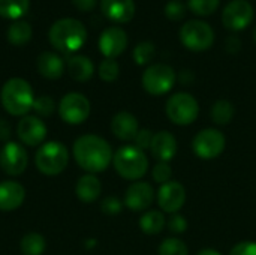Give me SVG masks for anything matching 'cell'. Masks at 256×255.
<instances>
[{
	"label": "cell",
	"mask_w": 256,
	"mask_h": 255,
	"mask_svg": "<svg viewBox=\"0 0 256 255\" xmlns=\"http://www.w3.org/2000/svg\"><path fill=\"white\" fill-rule=\"evenodd\" d=\"M74 159L88 174L100 173L112 162V150L106 140L94 134H86L74 143Z\"/></svg>",
	"instance_id": "cell-1"
},
{
	"label": "cell",
	"mask_w": 256,
	"mask_h": 255,
	"mask_svg": "<svg viewBox=\"0 0 256 255\" xmlns=\"http://www.w3.org/2000/svg\"><path fill=\"white\" fill-rule=\"evenodd\" d=\"M48 39L56 50L70 54L86 44L87 30L86 26L75 18H62L50 27Z\"/></svg>",
	"instance_id": "cell-2"
},
{
	"label": "cell",
	"mask_w": 256,
	"mask_h": 255,
	"mask_svg": "<svg viewBox=\"0 0 256 255\" xmlns=\"http://www.w3.org/2000/svg\"><path fill=\"white\" fill-rule=\"evenodd\" d=\"M2 104L4 110L10 116H27L30 110H33L34 95L32 86L22 78H10L8 80L0 93Z\"/></svg>",
	"instance_id": "cell-3"
},
{
	"label": "cell",
	"mask_w": 256,
	"mask_h": 255,
	"mask_svg": "<svg viewBox=\"0 0 256 255\" xmlns=\"http://www.w3.org/2000/svg\"><path fill=\"white\" fill-rule=\"evenodd\" d=\"M112 165L116 171L128 180L141 179L148 170V159L144 150L134 146L120 147L112 156Z\"/></svg>",
	"instance_id": "cell-4"
},
{
	"label": "cell",
	"mask_w": 256,
	"mask_h": 255,
	"mask_svg": "<svg viewBox=\"0 0 256 255\" xmlns=\"http://www.w3.org/2000/svg\"><path fill=\"white\" fill-rule=\"evenodd\" d=\"M69 164V152L63 143L48 141L39 146L34 165L45 176H57L64 171Z\"/></svg>",
	"instance_id": "cell-5"
},
{
	"label": "cell",
	"mask_w": 256,
	"mask_h": 255,
	"mask_svg": "<svg viewBox=\"0 0 256 255\" xmlns=\"http://www.w3.org/2000/svg\"><path fill=\"white\" fill-rule=\"evenodd\" d=\"M165 111L168 119L178 125V126H186L195 122L200 113V105L198 101L186 92H178L174 93L165 105Z\"/></svg>",
	"instance_id": "cell-6"
},
{
	"label": "cell",
	"mask_w": 256,
	"mask_h": 255,
	"mask_svg": "<svg viewBox=\"0 0 256 255\" xmlns=\"http://www.w3.org/2000/svg\"><path fill=\"white\" fill-rule=\"evenodd\" d=\"M180 41L192 51H204L213 45L214 30L202 20H188L180 29Z\"/></svg>",
	"instance_id": "cell-7"
},
{
	"label": "cell",
	"mask_w": 256,
	"mask_h": 255,
	"mask_svg": "<svg viewBox=\"0 0 256 255\" xmlns=\"http://www.w3.org/2000/svg\"><path fill=\"white\" fill-rule=\"evenodd\" d=\"M176 83V71L166 63L150 65L142 74V87L150 95H164L172 89Z\"/></svg>",
	"instance_id": "cell-8"
},
{
	"label": "cell",
	"mask_w": 256,
	"mask_h": 255,
	"mask_svg": "<svg viewBox=\"0 0 256 255\" xmlns=\"http://www.w3.org/2000/svg\"><path fill=\"white\" fill-rule=\"evenodd\" d=\"M226 146L225 135L214 129V128H207L200 131L194 141H192V149L196 156L201 159H214L218 158Z\"/></svg>",
	"instance_id": "cell-9"
},
{
	"label": "cell",
	"mask_w": 256,
	"mask_h": 255,
	"mask_svg": "<svg viewBox=\"0 0 256 255\" xmlns=\"http://www.w3.org/2000/svg\"><path fill=\"white\" fill-rule=\"evenodd\" d=\"M58 114L69 125H80L90 116V102L82 93L70 92L60 99Z\"/></svg>",
	"instance_id": "cell-10"
},
{
	"label": "cell",
	"mask_w": 256,
	"mask_h": 255,
	"mask_svg": "<svg viewBox=\"0 0 256 255\" xmlns=\"http://www.w3.org/2000/svg\"><path fill=\"white\" fill-rule=\"evenodd\" d=\"M254 20V6L248 0H231L222 11V21L230 30H242Z\"/></svg>",
	"instance_id": "cell-11"
},
{
	"label": "cell",
	"mask_w": 256,
	"mask_h": 255,
	"mask_svg": "<svg viewBox=\"0 0 256 255\" xmlns=\"http://www.w3.org/2000/svg\"><path fill=\"white\" fill-rule=\"evenodd\" d=\"M28 164L26 149L15 143L8 141L0 150V167L9 176H20L26 171Z\"/></svg>",
	"instance_id": "cell-12"
},
{
	"label": "cell",
	"mask_w": 256,
	"mask_h": 255,
	"mask_svg": "<svg viewBox=\"0 0 256 255\" xmlns=\"http://www.w3.org/2000/svg\"><path fill=\"white\" fill-rule=\"evenodd\" d=\"M46 126L38 116H24L16 126V135L20 141L28 147L44 144L46 137Z\"/></svg>",
	"instance_id": "cell-13"
},
{
	"label": "cell",
	"mask_w": 256,
	"mask_h": 255,
	"mask_svg": "<svg viewBox=\"0 0 256 255\" xmlns=\"http://www.w3.org/2000/svg\"><path fill=\"white\" fill-rule=\"evenodd\" d=\"M158 203L166 213H177L186 203V189L178 182H168L160 185L158 191Z\"/></svg>",
	"instance_id": "cell-14"
},
{
	"label": "cell",
	"mask_w": 256,
	"mask_h": 255,
	"mask_svg": "<svg viewBox=\"0 0 256 255\" xmlns=\"http://www.w3.org/2000/svg\"><path fill=\"white\" fill-rule=\"evenodd\" d=\"M128 47V35L120 27H108L99 36V50L105 59H116Z\"/></svg>",
	"instance_id": "cell-15"
},
{
	"label": "cell",
	"mask_w": 256,
	"mask_h": 255,
	"mask_svg": "<svg viewBox=\"0 0 256 255\" xmlns=\"http://www.w3.org/2000/svg\"><path fill=\"white\" fill-rule=\"evenodd\" d=\"M153 201L154 191L147 182H134L124 194V204L134 212L147 210L153 204Z\"/></svg>",
	"instance_id": "cell-16"
},
{
	"label": "cell",
	"mask_w": 256,
	"mask_h": 255,
	"mask_svg": "<svg viewBox=\"0 0 256 255\" xmlns=\"http://www.w3.org/2000/svg\"><path fill=\"white\" fill-rule=\"evenodd\" d=\"M150 152L159 162H170L177 153L176 137L168 131H160L153 134Z\"/></svg>",
	"instance_id": "cell-17"
},
{
	"label": "cell",
	"mask_w": 256,
	"mask_h": 255,
	"mask_svg": "<svg viewBox=\"0 0 256 255\" xmlns=\"http://www.w3.org/2000/svg\"><path fill=\"white\" fill-rule=\"evenodd\" d=\"M26 198V189L21 183L4 180L0 183V210L10 212L18 209Z\"/></svg>",
	"instance_id": "cell-18"
},
{
	"label": "cell",
	"mask_w": 256,
	"mask_h": 255,
	"mask_svg": "<svg viewBox=\"0 0 256 255\" xmlns=\"http://www.w3.org/2000/svg\"><path fill=\"white\" fill-rule=\"evenodd\" d=\"M104 15L116 23H128L135 15L134 0H100Z\"/></svg>",
	"instance_id": "cell-19"
},
{
	"label": "cell",
	"mask_w": 256,
	"mask_h": 255,
	"mask_svg": "<svg viewBox=\"0 0 256 255\" xmlns=\"http://www.w3.org/2000/svg\"><path fill=\"white\" fill-rule=\"evenodd\" d=\"M111 131L118 140H123V141L135 140L140 131L138 120L129 111H118L111 120Z\"/></svg>",
	"instance_id": "cell-20"
},
{
	"label": "cell",
	"mask_w": 256,
	"mask_h": 255,
	"mask_svg": "<svg viewBox=\"0 0 256 255\" xmlns=\"http://www.w3.org/2000/svg\"><path fill=\"white\" fill-rule=\"evenodd\" d=\"M36 66L38 71L42 77L48 78V80H57L63 75L64 71V62L63 59L52 53V51H44L38 56L36 60Z\"/></svg>",
	"instance_id": "cell-21"
},
{
	"label": "cell",
	"mask_w": 256,
	"mask_h": 255,
	"mask_svg": "<svg viewBox=\"0 0 256 255\" xmlns=\"http://www.w3.org/2000/svg\"><path fill=\"white\" fill-rule=\"evenodd\" d=\"M102 192V185L94 174H84L78 179L75 186V194L82 203H93L99 198Z\"/></svg>",
	"instance_id": "cell-22"
},
{
	"label": "cell",
	"mask_w": 256,
	"mask_h": 255,
	"mask_svg": "<svg viewBox=\"0 0 256 255\" xmlns=\"http://www.w3.org/2000/svg\"><path fill=\"white\" fill-rule=\"evenodd\" d=\"M66 68L69 75L75 80V81H87L92 78L93 72H94V66L93 62L81 54L76 56H70L68 57L66 62Z\"/></svg>",
	"instance_id": "cell-23"
},
{
	"label": "cell",
	"mask_w": 256,
	"mask_h": 255,
	"mask_svg": "<svg viewBox=\"0 0 256 255\" xmlns=\"http://www.w3.org/2000/svg\"><path fill=\"white\" fill-rule=\"evenodd\" d=\"M32 26L24 21V20H15L10 23V26L8 27V41L12 44V45H16V47H21V45H26L30 39H32Z\"/></svg>",
	"instance_id": "cell-24"
},
{
	"label": "cell",
	"mask_w": 256,
	"mask_h": 255,
	"mask_svg": "<svg viewBox=\"0 0 256 255\" xmlns=\"http://www.w3.org/2000/svg\"><path fill=\"white\" fill-rule=\"evenodd\" d=\"M140 227L146 234H159L166 227V219L159 210H148L140 219Z\"/></svg>",
	"instance_id": "cell-25"
},
{
	"label": "cell",
	"mask_w": 256,
	"mask_h": 255,
	"mask_svg": "<svg viewBox=\"0 0 256 255\" xmlns=\"http://www.w3.org/2000/svg\"><path fill=\"white\" fill-rule=\"evenodd\" d=\"M28 0H0V17L8 20H21L28 11Z\"/></svg>",
	"instance_id": "cell-26"
},
{
	"label": "cell",
	"mask_w": 256,
	"mask_h": 255,
	"mask_svg": "<svg viewBox=\"0 0 256 255\" xmlns=\"http://www.w3.org/2000/svg\"><path fill=\"white\" fill-rule=\"evenodd\" d=\"M46 248V240L39 233H27L20 243L22 255H42Z\"/></svg>",
	"instance_id": "cell-27"
},
{
	"label": "cell",
	"mask_w": 256,
	"mask_h": 255,
	"mask_svg": "<svg viewBox=\"0 0 256 255\" xmlns=\"http://www.w3.org/2000/svg\"><path fill=\"white\" fill-rule=\"evenodd\" d=\"M234 117V105L228 99H219L212 107V119L216 125H228Z\"/></svg>",
	"instance_id": "cell-28"
},
{
	"label": "cell",
	"mask_w": 256,
	"mask_h": 255,
	"mask_svg": "<svg viewBox=\"0 0 256 255\" xmlns=\"http://www.w3.org/2000/svg\"><path fill=\"white\" fill-rule=\"evenodd\" d=\"M154 54H156V47L152 41H141L134 48V60L138 65H147L148 62L153 60Z\"/></svg>",
	"instance_id": "cell-29"
},
{
	"label": "cell",
	"mask_w": 256,
	"mask_h": 255,
	"mask_svg": "<svg viewBox=\"0 0 256 255\" xmlns=\"http://www.w3.org/2000/svg\"><path fill=\"white\" fill-rule=\"evenodd\" d=\"M159 255H189L186 243L177 237L165 239L159 246Z\"/></svg>",
	"instance_id": "cell-30"
},
{
	"label": "cell",
	"mask_w": 256,
	"mask_h": 255,
	"mask_svg": "<svg viewBox=\"0 0 256 255\" xmlns=\"http://www.w3.org/2000/svg\"><path fill=\"white\" fill-rule=\"evenodd\" d=\"M118 74H120V66L116 62V59H104L100 62V65H99V77L104 81H106V83L116 81Z\"/></svg>",
	"instance_id": "cell-31"
},
{
	"label": "cell",
	"mask_w": 256,
	"mask_h": 255,
	"mask_svg": "<svg viewBox=\"0 0 256 255\" xmlns=\"http://www.w3.org/2000/svg\"><path fill=\"white\" fill-rule=\"evenodd\" d=\"M54 108H56V102L51 96L48 95H42L39 98L34 99V104H33V110L38 116H42V117H48L54 113Z\"/></svg>",
	"instance_id": "cell-32"
},
{
	"label": "cell",
	"mask_w": 256,
	"mask_h": 255,
	"mask_svg": "<svg viewBox=\"0 0 256 255\" xmlns=\"http://www.w3.org/2000/svg\"><path fill=\"white\" fill-rule=\"evenodd\" d=\"M220 0H189V8L198 15H208L213 14L219 8Z\"/></svg>",
	"instance_id": "cell-33"
},
{
	"label": "cell",
	"mask_w": 256,
	"mask_h": 255,
	"mask_svg": "<svg viewBox=\"0 0 256 255\" xmlns=\"http://www.w3.org/2000/svg\"><path fill=\"white\" fill-rule=\"evenodd\" d=\"M165 15L170 20H172V21L183 20V17L186 15V6H184V3H182L180 0H170L165 5Z\"/></svg>",
	"instance_id": "cell-34"
},
{
	"label": "cell",
	"mask_w": 256,
	"mask_h": 255,
	"mask_svg": "<svg viewBox=\"0 0 256 255\" xmlns=\"http://www.w3.org/2000/svg\"><path fill=\"white\" fill-rule=\"evenodd\" d=\"M171 176H172V170L170 162H158L156 167L153 168V179L159 185L171 182Z\"/></svg>",
	"instance_id": "cell-35"
},
{
	"label": "cell",
	"mask_w": 256,
	"mask_h": 255,
	"mask_svg": "<svg viewBox=\"0 0 256 255\" xmlns=\"http://www.w3.org/2000/svg\"><path fill=\"white\" fill-rule=\"evenodd\" d=\"M166 227L170 228L171 233L174 234H182L188 230V221L184 216L178 215V213H174L171 215V218L166 221Z\"/></svg>",
	"instance_id": "cell-36"
},
{
	"label": "cell",
	"mask_w": 256,
	"mask_h": 255,
	"mask_svg": "<svg viewBox=\"0 0 256 255\" xmlns=\"http://www.w3.org/2000/svg\"><path fill=\"white\" fill-rule=\"evenodd\" d=\"M230 255H256V242L252 240L240 242L231 249Z\"/></svg>",
	"instance_id": "cell-37"
},
{
	"label": "cell",
	"mask_w": 256,
	"mask_h": 255,
	"mask_svg": "<svg viewBox=\"0 0 256 255\" xmlns=\"http://www.w3.org/2000/svg\"><path fill=\"white\" fill-rule=\"evenodd\" d=\"M152 140H153L152 131H148V129H140L134 141H135V146H136L138 149L146 150V149H150Z\"/></svg>",
	"instance_id": "cell-38"
},
{
	"label": "cell",
	"mask_w": 256,
	"mask_h": 255,
	"mask_svg": "<svg viewBox=\"0 0 256 255\" xmlns=\"http://www.w3.org/2000/svg\"><path fill=\"white\" fill-rule=\"evenodd\" d=\"M100 209H102V212L106 213V215H117V213L122 210V203H120V200L116 198V197H106V198L102 201Z\"/></svg>",
	"instance_id": "cell-39"
},
{
	"label": "cell",
	"mask_w": 256,
	"mask_h": 255,
	"mask_svg": "<svg viewBox=\"0 0 256 255\" xmlns=\"http://www.w3.org/2000/svg\"><path fill=\"white\" fill-rule=\"evenodd\" d=\"M10 137V125L6 119H0V141H8Z\"/></svg>",
	"instance_id": "cell-40"
},
{
	"label": "cell",
	"mask_w": 256,
	"mask_h": 255,
	"mask_svg": "<svg viewBox=\"0 0 256 255\" xmlns=\"http://www.w3.org/2000/svg\"><path fill=\"white\" fill-rule=\"evenodd\" d=\"M72 3L75 5V8H78L80 11H90L94 8L96 0H72Z\"/></svg>",
	"instance_id": "cell-41"
},
{
	"label": "cell",
	"mask_w": 256,
	"mask_h": 255,
	"mask_svg": "<svg viewBox=\"0 0 256 255\" xmlns=\"http://www.w3.org/2000/svg\"><path fill=\"white\" fill-rule=\"evenodd\" d=\"M226 47H228V50H230V51H236V50H238V47H240V39H238V38H236V36H230V38L226 39Z\"/></svg>",
	"instance_id": "cell-42"
},
{
	"label": "cell",
	"mask_w": 256,
	"mask_h": 255,
	"mask_svg": "<svg viewBox=\"0 0 256 255\" xmlns=\"http://www.w3.org/2000/svg\"><path fill=\"white\" fill-rule=\"evenodd\" d=\"M196 255H222L220 252H218L216 249H202Z\"/></svg>",
	"instance_id": "cell-43"
},
{
	"label": "cell",
	"mask_w": 256,
	"mask_h": 255,
	"mask_svg": "<svg viewBox=\"0 0 256 255\" xmlns=\"http://www.w3.org/2000/svg\"><path fill=\"white\" fill-rule=\"evenodd\" d=\"M254 39L256 41V27H255V30H254Z\"/></svg>",
	"instance_id": "cell-44"
}]
</instances>
